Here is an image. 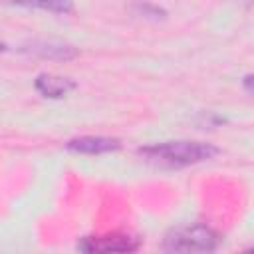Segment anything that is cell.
I'll use <instances>...</instances> for the list:
<instances>
[{
  "label": "cell",
  "mask_w": 254,
  "mask_h": 254,
  "mask_svg": "<svg viewBox=\"0 0 254 254\" xmlns=\"http://www.w3.org/2000/svg\"><path fill=\"white\" fill-rule=\"evenodd\" d=\"M137 153L151 165L163 169H183L189 165L210 161L218 155V149L202 141H163L139 147Z\"/></svg>",
  "instance_id": "cell-1"
},
{
  "label": "cell",
  "mask_w": 254,
  "mask_h": 254,
  "mask_svg": "<svg viewBox=\"0 0 254 254\" xmlns=\"http://www.w3.org/2000/svg\"><path fill=\"white\" fill-rule=\"evenodd\" d=\"M220 244V234L208 224H185L167 232L163 248L169 252H210Z\"/></svg>",
  "instance_id": "cell-2"
},
{
  "label": "cell",
  "mask_w": 254,
  "mask_h": 254,
  "mask_svg": "<svg viewBox=\"0 0 254 254\" xmlns=\"http://www.w3.org/2000/svg\"><path fill=\"white\" fill-rule=\"evenodd\" d=\"M139 248V240L129 234H105V236H83L77 242L81 252H133Z\"/></svg>",
  "instance_id": "cell-3"
},
{
  "label": "cell",
  "mask_w": 254,
  "mask_h": 254,
  "mask_svg": "<svg viewBox=\"0 0 254 254\" xmlns=\"http://www.w3.org/2000/svg\"><path fill=\"white\" fill-rule=\"evenodd\" d=\"M121 147V141L115 137H101V135H83L69 139L65 143V149L71 153H81V155H103L117 151Z\"/></svg>",
  "instance_id": "cell-4"
},
{
  "label": "cell",
  "mask_w": 254,
  "mask_h": 254,
  "mask_svg": "<svg viewBox=\"0 0 254 254\" xmlns=\"http://www.w3.org/2000/svg\"><path fill=\"white\" fill-rule=\"evenodd\" d=\"M34 85L44 97H52V99H60L67 95L71 89H75V81H71L69 77L54 75V73H40Z\"/></svg>",
  "instance_id": "cell-5"
},
{
  "label": "cell",
  "mask_w": 254,
  "mask_h": 254,
  "mask_svg": "<svg viewBox=\"0 0 254 254\" xmlns=\"http://www.w3.org/2000/svg\"><path fill=\"white\" fill-rule=\"evenodd\" d=\"M2 2L12 6H22V8H38L54 14H69L73 10L71 0H2Z\"/></svg>",
  "instance_id": "cell-6"
},
{
  "label": "cell",
  "mask_w": 254,
  "mask_h": 254,
  "mask_svg": "<svg viewBox=\"0 0 254 254\" xmlns=\"http://www.w3.org/2000/svg\"><path fill=\"white\" fill-rule=\"evenodd\" d=\"M28 52L48 58V60H71L77 52L71 46H64V44H52V42H36L28 48Z\"/></svg>",
  "instance_id": "cell-7"
},
{
  "label": "cell",
  "mask_w": 254,
  "mask_h": 254,
  "mask_svg": "<svg viewBox=\"0 0 254 254\" xmlns=\"http://www.w3.org/2000/svg\"><path fill=\"white\" fill-rule=\"evenodd\" d=\"M143 16H149V18H163L165 16V10H161L159 6H153V4H137L135 6Z\"/></svg>",
  "instance_id": "cell-8"
},
{
  "label": "cell",
  "mask_w": 254,
  "mask_h": 254,
  "mask_svg": "<svg viewBox=\"0 0 254 254\" xmlns=\"http://www.w3.org/2000/svg\"><path fill=\"white\" fill-rule=\"evenodd\" d=\"M244 87H246L248 93H252V75H250V73L244 77Z\"/></svg>",
  "instance_id": "cell-9"
},
{
  "label": "cell",
  "mask_w": 254,
  "mask_h": 254,
  "mask_svg": "<svg viewBox=\"0 0 254 254\" xmlns=\"http://www.w3.org/2000/svg\"><path fill=\"white\" fill-rule=\"evenodd\" d=\"M4 48H6V46H4V44H2V42H0V52H2V50H4Z\"/></svg>",
  "instance_id": "cell-10"
}]
</instances>
